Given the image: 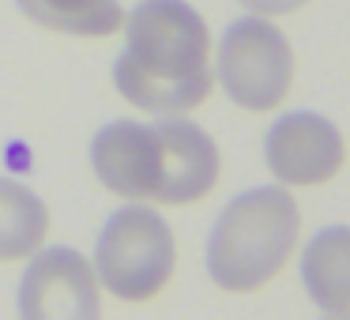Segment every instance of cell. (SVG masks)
Listing matches in <instances>:
<instances>
[{
  "instance_id": "2",
  "label": "cell",
  "mask_w": 350,
  "mask_h": 320,
  "mask_svg": "<svg viewBox=\"0 0 350 320\" xmlns=\"http://www.w3.org/2000/svg\"><path fill=\"white\" fill-rule=\"evenodd\" d=\"M91 166L109 192L124 200L196 204L219 181V147L200 124L113 121L91 139Z\"/></svg>"
},
{
  "instance_id": "9",
  "label": "cell",
  "mask_w": 350,
  "mask_h": 320,
  "mask_svg": "<svg viewBox=\"0 0 350 320\" xmlns=\"http://www.w3.org/2000/svg\"><path fill=\"white\" fill-rule=\"evenodd\" d=\"M16 4L38 27L79 38H106L124 27V8L117 0H16Z\"/></svg>"
},
{
  "instance_id": "8",
  "label": "cell",
  "mask_w": 350,
  "mask_h": 320,
  "mask_svg": "<svg viewBox=\"0 0 350 320\" xmlns=\"http://www.w3.org/2000/svg\"><path fill=\"white\" fill-rule=\"evenodd\" d=\"M301 282L312 305L332 317H350V226H327L301 252Z\"/></svg>"
},
{
  "instance_id": "6",
  "label": "cell",
  "mask_w": 350,
  "mask_h": 320,
  "mask_svg": "<svg viewBox=\"0 0 350 320\" xmlns=\"http://www.w3.org/2000/svg\"><path fill=\"white\" fill-rule=\"evenodd\" d=\"M19 282V312L27 320H94L102 312L98 275L83 252L57 245L34 249Z\"/></svg>"
},
{
  "instance_id": "5",
  "label": "cell",
  "mask_w": 350,
  "mask_h": 320,
  "mask_svg": "<svg viewBox=\"0 0 350 320\" xmlns=\"http://www.w3.org/2000/svg\"><path fill=\"white\" fill-rule=\"evenodd\" d=\"M294 53L279 27L267 19H237L219 42V83L241 109L267 114L290 91Z\"/></svg>"
},
{
  "instance_id": "7",
  "label": "cell",
  "mask_w": 350,
  "mask_h": 320,
  "mask_svg": "<svg viewBox=\"0 0 350 320\" xmlns=\"http://www.w3.org/2000/svg\"><path fill=\"white\" fill-rule=\"evenodd\" d=\"M264 155L271 174L282 185H324L342 170L347 147H342L339 129L327 117L294 109L267 129Z\"/></svg>"
},
{
  "instance_id": "3",
  "label": "cell",
  "mask_w": 350,
  "mask_h": 320,
  "mask_svg": "<svg viewBox=\"0 0 350 320\" xmlns=\"http://www.w3.org/2000/svg\"><path fill=\"white\" fill-rule=\"evenodd\" d=\"M297 226V204L279 185H264L230 200L207 237V271L219 290L249 294L267 286L294 252Z\"/></svg>"
},
{
  "instance_id": "1",
  "label": "cell",
  "mask_w": 350,
  "mask_h": 320,
  "mask_svg": "<svg viewBox=\"0 0 350 320\" xmlns=\"http://www.w3.org/2000/svg\"><path fill=\"white\" fill-rule=\"evenodd\" d=\"M113 83L121 98L147 114H185L211 94V34L185 0H144L129 16Z\"/></svg>"
},
{
  "instance_id": "10",
  "label": "cell",
  "mask_w": 350,
  "mask_h": 320,
  "mask_svg": "<svg viewBox=\"0 0 350 320\" xmlns=\"http://www.w3.org/2000/svg\"><path fill=\"white\" fill-rule=\"evenodd\" d=\"M49 230V211L27 185L0 177V260H27Z\"/></svg>"
},
{
  "instance_id": "11",
  "label": "cell",
  "mask_w": 350,
  "mask_h": 320,
  "mask_svg": "<svg viewBox=\"0 0 350 320\" xmlns=\"http://www.w3.org/2000/svg\"><path fill=\"white\" fill-rule=\"evenodd\" d=\"M241 4L249 12H256V16H290V12H297L309 0H241Z\"/></svg>"
},
{
  "instance_id": "4",
  "label": "cell",
  "mask_w": 350,
  "mask_h": 320,
  "mask_svg": "<svg viewBox=\"0 0 350 320\" xmlns=\"http://www.w3.org/2000/svg\"><path fill=\"white\" fill-rule=\"evenodd\" d=\"M174 234L151 207H121L106 219L94 245V264L106 290L124 302H147L174 275Z\"/></svg>"
}]
</instances>
